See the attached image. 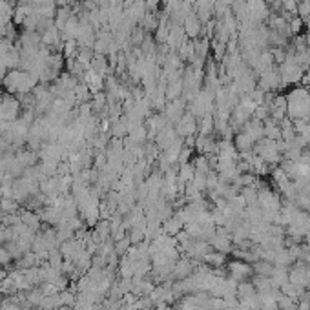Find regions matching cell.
<instances>
[{"mask_svg": "<svg viewBox=\"0 0 310 310\" xmlns=\"http://www.w3.org/2000/svg\"><path fill=\"white\" fill-rule=\"evenodd\" d=\"M287 117L290 121L307 119L310 121V91L307 86L292 88L287 93Z\"/></svg>", "mask_w": 310, "mask_h": 310, "instance_id": "1", "label": "cell"}, {"mask_svg": "<svg viewBox=\"0 0 310 310\" xmlns=\"http://www.w3.org/2000/svg\"><path fill=\"white\" fill-rule=\"evenodd\" d=\"M254 153L257 157H261L268 166H279V163L283 161V155L277 150V141H270L263 137L261 141H257L254 144Z\"/></svg>", "mask_w": 310, "mask_h": 310, "instance_id": "2", "label": "cell"}, {"mask_svg": "<svg viewBox=\"0 0 310 310\" xmlns=\"http://www.w3.org/2000/svg\"><path fill=\"white\" fill-rule=\"evenodd\" d=\"M226 272H228V277H232L234 281L241 283L247 281L248 277L254 276V270H252V265L247 263L243 259H232L226 261Z\"/></svg>", "mask_w": 310, "mask_h": 310, "instance_id": "3", "label": "cell"}, {"mask_svg": "<svg viewBox=\"0 0 310 310\" xmlns=\"http://www.w3.org/2000/svg\"><path fill=\"white\" fill-rule=\"evenodd\" d=\"M257 88H261L265 93H276L281 90V75L277 71V66L266 69L257 77Z\"/></svg>", "mask_w": 310, "mask_h": 310, "instance_id": "4", "label": "cell"}, {"mask_svg": "<svg viewBox=\"0 0 310 310\" xmlns=\"http://www.w3.org/2000/svg\"><path fill=\"white\" fill-rule=\"evenodd\" d=\"M199 130V121L193 117L190 112H186L183 117L179 119V123L175 124V131L181 139H190V137H197Z\"/></svg>", "mask_w": 310, "mask_h": 310, "instance_id": "5", "label": "cell"}, {"mask_svg": "<svg viewBox=\"0 0 310 310\" xmlns=\"http://www.w3.org/2000/svg\"><path fill=\"white\" fill-rule=\"evenodd\" d=\"M197 265H199L197 261L190 259L188 255H181L174 265L172 281H181V279H188V277H192V274L195 272V266Z\"/></svg>", "mask_w": 310, "mask_h": 310, "instance_id": "6", "label": "cell"}, {"mask_svg": "<svg viewBox=\"0 0 310 310\" xmlns=\"http://www.w3.org/2000/svg\"><path fill=\"white\" fill-rule=\"evenodd\" d=\"M183 29H185L186 37L190 40H195V39H201V35H203V22L199 20V17L195 13H190L186 20L183 22Z\"/></svg>", "mask_w": 310, "mask_h": 310, "instance_id": "7", "label": "cell"}, {"mask_svg": "<svg viewBox=\"0 0 310 310\" xmlns=\"http://www.w3.org/2000/svg\"><path fill=\"white\" fill-rule=\"evenodd\" d=\"M181 137L177 135V131H175V126H166L164 130H161L155 135V144L159 146V150L161 152H164V150H168L172 144H174L175 141H179Z\"/></svg>", "mask_w": 310, "mask_h": 310, "instance_id": "8", "label": "cell"}, {"mask_svg": "<svg viewBox=\"0 0 310 310\" xmlns=\"http://www.w3.org/2000/svg\"><path fill=\"white\" fill-rule=\"evenodd\" d=\"M183 230H185V221L181 219L177 214L170 215L168 219L163 221V234H166V236L175 237V236H179Z\"/></svg>", "mask_w": 310, "mask_h": 310, "instance_id": "9", "label": "cell"}, {"mask_svg": "<svg viewBox=\"0 0 310 310\" xmlns=\"http://www.w3.org/2000/svg\"><path fill=\"white\" fill-rule=\"evenodd\" d=\"M210 247L215 252H221V254H232L234 250V243H232V236H214L210 239Z\"/></svg>", "mask_w": 310, "mask_h": 310, "instance_id": "10", "label": "cell"}, {"mask_svg": "<svg viewBox=\"0 0 310 310\" xmlns=\"http://www.w3.org/2000/svg\"><path fill=\"white\" fill-rule=\"evenodd\" d=\"M254 144L255 142L243 131H237L234 135V146H236L237 153H247V152H254Z\"/></svg>", "mask_w": 310, "mask_h": 310, "instance_id": "11", "label": "cell"}, {"mask_svg": "<svg viewBox=\"0 0 310 310\" xmlns=\"http://www.w3.org/2000/svg\"><path fill=\"white\" fill-rule=\"evenodd\" d=\"M226 255L221 254V252H215V250H210L208 254L203 257V263L204 265H208L210 268H223L226 266Z\"/></svg>", "mask_w": 310, "mask_h": 310, "instance_id": "12", "label": "cell"}, {"mask_svg": "<svg viewBox=\"0 0 310 310\" xmlns=\"http://www.w3.org/2000/svg\"><path fill=\"white\" fill-rule=\"evenodd\" d=\"M20 221H22L24 225L31 228L33 232H39V226H40V214L39 212H33V210H24L20 212Z\"/></svg>", "mask_w": 310, "mask_h": 310, "instance_id": "13", "label": "cell"}, {"mask_svg": "<svg viewBox=\"0 0 310 310\" xmlns=\"http://www.w3.org/2000/svg\"><path fill=\"white\" fill-rule=\"evenodd\" d=\"M214 112L206 113L203 117L199 119V130L197 135H214Z\"/></svg>", "mask_w": 310, "mask_h": 310, "instance_id": "14", "label": "cell"}, {"mask_svg": "<svg viewBox=\"0 0 310 310\" xmlns=\"http://www.w3.org/2000/svg\"><path fill=\"white\" fill-rule=\"evenodd\" d=\"M263 130H265V137L270 141H279L281 139V128L279 123H276L274 119H266L263 123Z\"/></svg>", "mask_w": 310, "mask_h": 310, "instance_id": "15", "label": "cell"}, {"mask_svg": "<svg viewBox=\"0 0 310 310\" xmlns=\"http://www.w3.org/2000/svg\"><path fill=\"white\" fill-rule=\"evenodd\" d=\"M254 296H257V290H255L254 283H250L248 279L247 281L237 283V299H239V301L250 299V298H254Z\"/></svg>", "mask_w": 310, "mask_h": 310, "instance_id": "16", "label": "cell"}, {"mask_svg": "<svg viewBox=\"0 0 310 310\" xmlns=\"http://www.w3.org/2000/svg\"><path fill=\"white\" fill-rule=\"evenodd\" d=\"M270 279H272V283H274V287H277V288L283 287L285 283H288V266L274 265Z\"/></svg>", "mask_w": 310, "mask_h": 310, "instance_id": "17", "label": "cell"}, {"mask_svg": "<svg viewBox=\"0 0 310 310\" xmlns=\"http://www.w3.org/2000/svg\"><path fill=\"white\" fill-rule=\"evenodd\" d=\"M252 270H254V276L270 277L272 270H274V265L268 263V261H265V259H257L255 263H252Z\"/></svg>", "mask_w": 310, "mask_h": 310, "instance_id": "18", "label": "cell"}, {"mask_svg": "<svg viewBox=\"0 0 310 310\" xmlns=\"http://www.w3.org/2000/svg\"><path fill=\"white\" fill-rule=\"evenodd\" d=\"M192 164H193V168H195V172L197 174H203V175H206L210 172V163H208V157L206 155H195V157L192 159Z\"/></svg>", "mask_w": 310, "mask_h": 310, "instance_id": "19", "label": "cell"}, {"mask_svg": "<svg viewBox=\"0 0 310 310\" xmlns=\"http://www.w3.org/2000/svg\"><path fill=\"white\" fill-rule=\"evenodd\" d=\"M146 35H148L146 29L142 28V26H135L130 33V44L133 46V48H139V46L142 44V40L146 39Z\"/></svg>", "mask_w": 310, "mask_h": 310, "instance_id": "20", "label": "cell"}, {"mask_svg": "<svg viewBox=\"0 0 310 310\" xmlns=\"http://www.w3.org/2000/svg\"><path fill=\"white\" fill-rule=\"evenodd\" d=\"M277 307H279V310H299L298 299L290 298V296H285V294L279 296V299H277Z\"/></svg>", "mask_w": 310, "mask_h": 310, "instance_id": "21", "label": "cell"}, {"mask_svg": "<svg viewBox=\"0 0 310 310\" xmlns=\"http://www.w3.org/2000/svg\"><path fill=\"white\" fill-rule=\"evenodd\" d=\"M288 26H290V31H292V35L296 37V35H301V31L305 29V20H303V18H299L298 15H294V17L288 20Z\"/></svg>", "mask_w": 310, "mask_h": 310, "instance_id": "22", "label": "cell"}, {"mask_svg": "<svg viewBox=\"0 0 310 310\" xmlns=\"http://www.w3.org/2000/svg\"><path fill=\"white\" fill-rule=\"evenodd\" d=\"M254 119H257V121H261V123H265L266 119H270V106H266V104H259V106H255Z\"/></svg>", "mask_w": 310, "mask_h": 310, "instance_id": "23", "label": "cell"}, {"mask_svg": "<svg viewBox=\"0 0 310 310\" xmlns=\"http://www.w3.org/2000/svg\"><path fill=\"white\" fill-rule=\"evenodd\" d=\"M270 53H272V57H274L276 66H281L283 62L287 61V50H285V48H270Z\"/></svg>", "mask_w": 310, "mask_h": 310, "instance_id": "24", "label": "cell"}, {"mask_svg": "<svg viewBox=\"0 0 310 310\" xmlns=\"http://www.w3.org/2000/svg\"><path fill=\"white\" fill-rule=\"evenodd\" d=\"M298 0H281V11H287L290 15H298Z\"/></svg>", "mask_w": 310, "mask_h": 310, "instance_id": "25", "label": "cell"}, {"mask_svg": "<svg viewBox=\"0 0 310 310\" xmlns=\"http://www.w3.org/2000/svg\"><path fill=\"white\" fill-rule=\"evenodd\" d=\"M248 95H250V99H252V101L255 102V106H259V104H265V97H266V93L263 90H261V88H255L254 91H250V93H248Z\"/></svg>", "mask_w": 310, "mask_h": 310, "instance_id": "26", "label": "cell"}, {"mask_svg": "<svg viewBox=\"0 0 310 310\" xmlns=\"http://www.w3.org/2000/svg\"><path fill=\"white\" fill-rule=\"evenodd\" d=\"M310 15V0H305V2H299L298 4V17L307 20Z\"/></svg>", "mask_w": 310, "mask_h": 310, "instance_id": "27", "label": "cell"}, {"mask_svg": "<svg viewBox=\"0 0 310 310\" xmlns=\"http://www.w3.org/2000/svg\"><path fill=\"white\" fill-rule=\"evenodd\" d=\"M11 261H13V257H11V254L7 252V248L0 245V266L6 268L7 265H11Z\"/></svg>", "mask_w": 310, "mask_h": 310, "instance_id": "28", "label": "cell"}, {"mask_svg": "<svg viewBox=\"0 0 310 310\" xmlns=\"http://www.w3.org/2000/svg\"><path fill=\"white\" fill-rule=\"evenodd\" d=\"M259 310H279V307H277V301H270V303H263V305H261Z\"/></svg>", "mask_w": 310, "mask_h": 310, "instance_id": "29", "label": "cell"}, {"mask_svg": "<svg viewBox=\"0 0 310 310\" xmlns=\"http://www.w3.org/2000/svg\"><path fill=\"white\" fill-rule=\"evenodd\" d=\"M301 86H310V66L305 69L303 79H301Z\"/></svg>", "mask_w": 310, "mask_h": 310, "instance_id": "30", "label": "cell"}, {"mask_svg": "<svg viewBox=\"0 0 310 310\" xmlns=\"http://www.w3.org/2000/svg\"><path fill=\"white\" fill-rule=\"evenodd\" d=\"M57 310H73V307H69V305H61Z\"/></svg>", "mask_w": 310, "mask_h": 310, "instance_id": "31", "label": "cell"}, {"mask_svg": "<svg viewBox=\"0 0 310 310\" xmlns=\"http://www.w3.org/2000/svg\"><path fill=\"white\" fill-rule=\"evenodd\" d=\"M298 2H305V0H298Z\"/></svg>", "mask_w": 310, "mask_h": 310, "instance_id": "32", "label": "cell"}, {"mask_svg": "<svg viewBox=\"0 0 310 310\" xmlns=\"http://www.w3.org/2000/svg\"><path fill=\"white\" fill-rule=\"evenodd\" d=\"M307 88H309V91H310V86H307Z\"/></svg>", "mask_w": 310, "mask_h": 310, "instance_id": "33", "label": "cell"}, {"mask_svg": "<svg viewBox=\"0 0 310 310\" xmlns=\"http://www.w3.org/2000/svg\"><path fill=\"white\" fill-rule=\"evenodd\" d=\"M0 268H2V266H0Z\"/></svg>", "mask_w": 310, "mask_h": 310, "instance_id": "34", "label": "cell"}]
</instances>
